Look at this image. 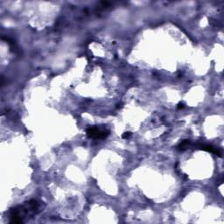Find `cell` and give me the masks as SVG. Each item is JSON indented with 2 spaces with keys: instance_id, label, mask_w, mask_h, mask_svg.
<instances>
[{
  "instance_id": "cell-2",
  "label": "cell",
  "mask_w": 224,
  "mask_h": 224,
  "mask_svg": "<svg viewBox=\"0 0 224 224\" xmlns=\"http://www.w3.org/2000/svg\"><path fill=\"white\" fill-rule=\"evenodd\" d=\"M86 134L90 139H103L110 135V131L107 130H101L95 126H90L86 130Z\"/></svg>"
},
{
  "instance_id": "cell-1",
  "label": "cell",
  "mask_w": 224,
  "mask_h": 224,
  "mask_svg": "<svg viewBox=\"0 0 224 224\" xmlns=\"http://www.w3.org/2000/svg\"><path fill=\"white\" fill-rule=\"evenodd\" d=\"M40 203L35 200H32L22 206H19L11 210L10 223H21L24 222L26 216H32L37 215L41 210Z\"/></svg>"
},
{
  "instance_id": "cell-3",
  "label": "cell",
  "mask_w": 224,
  "mask_h": 224,
  "mask_svg": "<svg viewBox=\"0 0 224 224\" xmlns=\"http://www.w3.org/2000/svg\"><path fill=\"white\" fill-rule=\"evenodd\" d=\"M200 149L203 150V151H209V152H212L215 155H218L221 157V152L215 149V147H213L212 145H206V144H200Z\"/></svg>"
},
{
  "instance_id": "cell-4",
  "label": "cell",
  "mask_w": 224,
  "mask_h": 224,
  "mask_svg": "<svg viewBox=\"0 0 224 224\" xmlns=\"http://www.w3.org/2000/svg\"><path fill=\"white\" fill-rule=\"evenodd\" d=\"M189 144H190V141H189V140H183L182 142H180V143L178 144L177 148H178V150H179V151H185V150L189 146Z\"/></svg>"
},
{
  "instance_id": "cell-5",
  "label": "cell",
  "mask_w": 224,
  "mask_h": 224,
  "mask_svg": "<svg viewBox=\"0 0 224 224\" xmlns=\"http://www.w3.org/2000/svg\"><path fill=\"white\" fill-rule=\"evenodd\" d=\"M131 133L130 131H127V132H124V133L122 135V138L125 139H128V138L131 137Z\"/></svg>"
},
{
  "instance_id": "cell-6",
  "label": "cell",
  "mask_w": 224,
  "mask_h": 224,
  "mask_svg": "<svg viewBox=\"0 0 224 224\" xmlns=\"http://www.w3.org/2000/svg\"><path fill=\"white\" fill-rule=\"evenodd\" d=\"M184 106H185V105H184L183 103H179L178 104V108H179V109H183Z\"/></svg>"
}]
</instances>
